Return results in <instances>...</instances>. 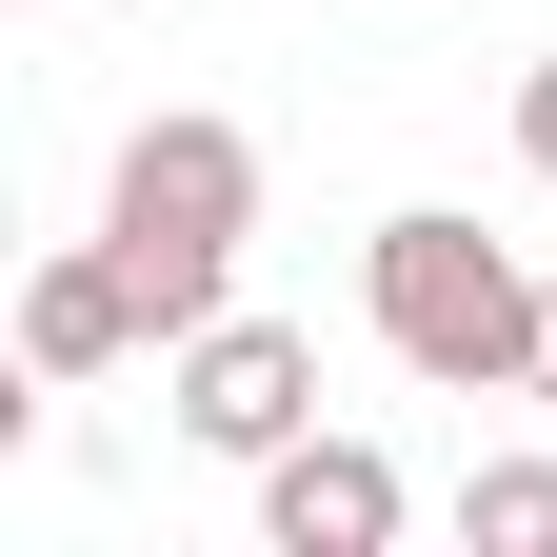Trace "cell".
Masks as SVG:
<instances>
[{
    "mask_svg": "<svg viewBox=\"0 0 557 557\" xmlns=\"http://www.w3.org/2000/svg\"><path fill=\"white\" fill-rule=\"evenodd\" d=\"M100 239L139 259V299H160V338H199L239 299V239H259V139L220 100H160L120 139V180H100Z\"/></svg>",
    "mask_w": 557,
    "mask_h": 557,
    "instance_id": "7a4b0ae2",
    "label": "cell"
},
{
    "mask_svg": "<svg viewBox=\"0 0 557 557\" xmlns=\"http://www.w3.org/2000/svg\"><path fill=\"white\" fill-rule=\"evenodd\" d=\"M359 319H379V359L438 379V398H537V259L498 220H458V199H398L359 239Z\"/></svg>",
    "mask_w": 557,
    "mask_h": 557,
    "instance_id": "6da1fadb",
    "label": "cell"
},
{
    "mask_svg": "<svg viewBox=\"0 0 557 557\" xmlns=\"http://www.w3.org/2000/svg\"><path fill=\"white\" fill-rule=\"evenodd\" d=\"M458 537L478 557H557V458H478L458 478Z\"/></svg>",
    "mask_w": 557,
    "mask_h": 557,
    "instance_id": "8992f818",
    "label": "cell"
},
{
    "mask_svg": "<svg viewBox=\"0 0 557 557\" xmlns=\"http://www.w3.org/2000/svg\"><path fill=\"white\" fill-rule=\"evenodd\" d=\"M537 398H557V278H537Z\"/></svg>",
    "mask_w": 557,
    "mask_h": 557,
    "instance_id": "ba28073f",
    "label": "cell"
},
{
    "mask_svg": "<svg viewBox=\"0 0 557 557\" xmlns=\"http://www.w3.org/2000/svg\"><path fill=\"white\" fill-rule=\"evenodd\" d=\"M518 160L557 180V60H518Z\"/></svg>",
    "mask_w": 557,
    "mask_h": 557,
    "instance_id": "52a82bcc",
    "label": "cell"
},
{
    "mask_svg": "<svg viewBox=\"0 0 557 557\" xmlns=\"http://www.w3.org/2000/svg\"><path fill=\"white\" fill-rule=\"evenodd\" d=\"M139 338H160V299H139V259H120V239H60V259L21 278V379L81 398V379H120V359H139Z\"/></svg>",
    "mask_w": 557,
    "mask_h": 557,
    "instance_id": "5b68a950",
    "label": "cell"
},
{
    "mask_svg": "<svg viewBox=\"0 0 557 557\" xmlns=\"http://www.w3.org/2000/svg\"><path fill=\"white\" fill-rule=\"evenodd\" d=\"M160 418H180L199 458H239V478H259L278 438H319V338H299V319H239V299H220L199 338H160Z\"/></svg>",
    "mask_w": 557,
    "mask_h": 557,
    "instance_id": "3957f363",
    "label": "cell"
},
{
    "mask_svg": "<svg viewBox=\"0 0 557 557\" xmlns=\"http://www.w3.org/2000/svg\"><path fill=\"white\" fill-rule=\"evenodd\" d=\"M398 518H418V478L379 438H278L259 458V557H398Z\"/></svg>",
    "mask_w": 557,
    "mask_h": 557,
    "instance_id": "277c9868",
    "label": "cell"
}]
</instances>
